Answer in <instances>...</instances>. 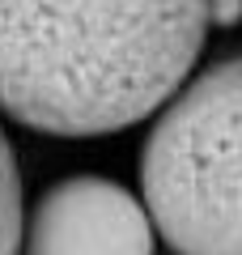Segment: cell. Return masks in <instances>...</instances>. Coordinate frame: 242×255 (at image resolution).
I'll list each match as a JSON object with an SVG mask.
<instances>
[{
  "instance_id": "obj_1",
  "label": "cell",
  "mask_w": 242,
  "mask_h": 255,
  "mask_svg": "<svg viewBox=\"0 0 242 255\" xmlns=\"http://www.w3.org/2000/svg\"><path fill=\"white\" fill-rule=\"evenodd\" d=\"M208 0H0V111L47 136H111L196 68Z\"/></svg>"
},
{
  "instance_id": "obj_2",
  "label": "cell",
  "mask_w": 242,
  "mask_h": 255,
  "mask_svg": "<svg viewBox=\"0 0 242 255\" xmlns=\"http://www.w3.org/2000/svg\"><path fill=\"white\" fill-rule=\"evenodd\" d=\"M140 191L174 255H242V60L213 64L161 102Z\"/></svg>"
},
{
  "instance_id": "obj_3",
  "label": "cell",
  "mask_w": 242,
  "mask_h": 255,
  "mask_svg": "<svg viewBox=\"0 0 242 255\" xmlns=\"http://www.w3.org/2000/svg\"><path fill=\"white\" fill-rule=\"evenodd\" d=\"M157 230L144 200L102 174L51 183L21 221V255H153Z\"/></svg>"
},
{
  "instance_id": "obj_4",
  "label": "cell",
  "mask_w": 242,
  "mask_h": 255,
  "mask_svg": "<svg viewBox=\"0 0 242 255\" xmlns=\"http://www.w3.org/2000/svg\"><path fill=\"white\" fill-rule=\"evenodd\" d=\"M21 247V174L13 145L0 128V255H17Z\"/></svg>"
},
{
  "instance_id": "obj_5",
  "label": "cell",
  "mask_w": 242,
  "mask_h": 255,
  "mask_svg": "<svg viewBox=\"0 0 242 255\" xmlns=\"http://www.w3.org/2000/svg\"><path fill=\"white\" fill-rule=\"evenodd\" d=\"M242 21V0H208V26L234 30Z\"/></svg>"
}]
</instances>
